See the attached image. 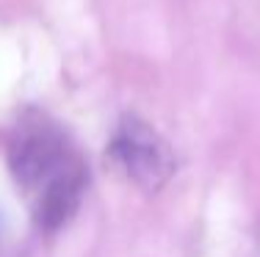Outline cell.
Segmentation results:
<instances>
[{
	"mask_svg": "<svg viewBox=\"0 0 260 257\" xmlns=\"http://www.w3.org/2000/svg\"><path fill=\"white\" fill-rule=\"evenodd\" d=\"M75 161L78 155L67 144V136L47 116L28 111L17 122L9 138V169L28 197H36L53 177H58Z\"/></svg>",
	"mask_w": 260,
	"mask_h": 257,
	"instance_id": "1",
	"label": "cell"
},
{
	"mask_svg": "<svg viewBox=\"0 0 260 257\" xmlns=\"http://www.w3.org/2000/svg\"><path fill=\"white\" fill-rule=\"evenodd\" d=\"M83 191H86V166L78 158L58 177H53L36 197H30L36 227L45 232H55L58 227H64L80 207Z\"/></svg>",
	"mask_w": 260,
	"mask_h": 257,
	"instance_id": "3",
	"label": "cell"
},
{
	"mask_svg": "<svg viewBox=\"0 0 260 257\" xmlns=\"http://www.w3.org/2000/svg\"><path fill=\"white\" fill-rule=\"evenodd\" d=\"M114 163L144 191H160L175 174V152L169 141L139 116H122L108 146Z\"/></svg>",
	"mask_w": 260,
	"mask_h": 257,
	"instance_id": "2",
	"label": "cell"
}]
</instances>
